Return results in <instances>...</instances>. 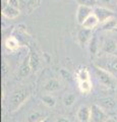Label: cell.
<instances>
[{
  "instance_id": "1",
  "label": "cell",
  "mask_w": 117,
  "mask_h": 122,
  "mask_svg": "<svg viewBox=\"0 0 117 122\" xmlns=\"http://www.w3.org/2000/svg\"><path fill=\"white\" fill-rule=\"evenodd\" d=\"M30 96H31V91L29 89H20L14 91L9 98V103H8L9 111L11 112L16 111L30 98Z\"/></svg>"
},
{
  "instance_id": "2",
  "label": "cell",
  "mask_w": 117,
  "mask_h": 122,
  "mask_svg": "<svg viewBox=\"0 0 117 122\" xmlns=\"http://www.w3.org/2000/svg\"><path fill=\"white\" fill-rule=\"evenodd\" d=\"M94 71H95L97 79L99 81L101 85H103L106 87H109V89H114L116 86V79L109 71L100 66L94 67Z\"/></svg>"
},
{
  "instance_id": "3",
  "label": "cell",
  "mask_w": 117,
  "mask_h": 122,
  "mask_svg": "<svg viewBox=\"0 0 117 122\" xmlns=\"http://www.w3.org/2000/svg\"><path fill=\"white\" fill-rule=\"evenodd\" d=\"M109 118L105 110L100 105L93 104L91 106V119L90 122H106Z\"/></svg>"
},
{
  "instance_id": "4",
  "label": "cell",
  "mask_w": 117,
  "mask_h": 122,
  "mask_svg": "<svg viewBox=\"0 0 117 122\" xmlns=\"http://www.w3.org/2000/svg\"><path fill=\"white\" fill-rule=\"evenodd\" d=\"M94 14L98 17V20L101 24H104L110 18H113L115 16V13L111 9L107 8L104 6H96L94 7Z\"/></svg>"
},
{
  "instance_id": "5",
  "label": "cell",
  "mask_w": 117,
  "mask_h": 122,
  "mask_svg": "<svg viewBox=\"0 0 117 122\" xmlns=\"http://www.w3.org/2000/svg\"><path fill=\"white\" fill-rule=\"evenodd\" d=\"M93 12H94V8H92V7L78 5L77 9H76V13H75V20H76V22L78 25H81L85 22V20Z\"/></svg>"
},
{
  "instance_id": "6",
  "label": "cell",
  "mask_w": 117,
  "mask_h": 122,
  "mask_svg": "<svg viewBox=\"0 0 117 122\" xmlns=\"http://www.w3.org/2000/svg\"><path fill=\"white\" fill-rule=\"evenodd\" d=\"M20 3L21 12L25 14H30L39 7L41 0H20Z\"/></svg>"
},
{
  "instance_id": "7",
  "label": "cell",
  "mask_w": 117,
  "mask_h": 122,
  "mask_svg": "<svg viewBox=\"0 0 117 122\" xmlns=\"http://www.w3.org/2000/svg\"><path fill=\"white\" fill-rule=\"evenodd\" d=\"M93 35H94V34H93V30H92L85 29V28L81 29L77 32V36H76L78 44H80L81 47L86 46L88 43H90V41H91V39H92Z\"/></svg>"
},
{
  "instance_id": "8",
  "label": "cell",
  "mask_w": 117,
  "mask_h": 122,
  "mask_svg": "<svg viewBox=\"0 0 117 122\" xmlns=\"http://www.w3.org/2000/svg\"><path fill=\"white\" fill-rule=\"evenodd\" d=\"M62 89V85L58 79L56 78H50L44 83L43 90L47 93H53V92H57Z\"/></svg>"
},
{
  "instance_id": "9",
  "label": "cell",
  "mask_w": 117,
  "mask_h": 122,
  "mask_svg": "<svg viewBox=\"0 0 117 122\" xmlns=\"http://www.w3.org/2000/svg\"><path fill=\"white\" fill-rule=\"evenodd\" d=\"M29 60H30V65L32 67V71H37L38 68L40 67L41 61H40V57L38 55V53L36 50H34L33 48L30 49V53H29Z\"/></svg>"
},
{
  "instance_id": "10",
  "label": "cell",
  "mask_w": 117,
  "mask_h": 122,
  "mask_svg": "<svg viewBox=\"0 0 117 122\" xmlns=\"http://www.w3.org/2000/svg\"><path fill=\"white\" fill-rule=\"evenodd\" d=\"M21 11L9 5H5L2 7V15L7 20H14L20 14Z\"/></svg>"
},
{
  "instance_id": "11",
  "label": "cell",
  "mask_w": 117,
  "mask_h": 122,
  "mask_svg": "<svg viewBox=\"0 0 117 122\" xmlns=\"http://www.w3.org/2000/svg\"><path fill=\"white\" fill-rule=\"evenodd\" d=\"M31 72H32V67L30 65V60H29V55H28L24 59V61H22L20 68H18V76L20 78L27 77V76L30 75Z\"/></svg>"
},
{
  "instance_id": "12",
  "label": "cell",
  "mask_w": 117,
  "mask_h": 122,
  "mask_svg": "<svg viewBox=\"0 0 117 122\" xmlns=\"http://www.w3.org/2000/svg\"><path fill=\"white\" fill-rule=\"evenodd\" d=\"M77 119L81 122H90L91 119V107L81 106L76 113Z\"/></svg>"
},
{
  "instance_id": "13",
  "label": "cell",
  "mask_w": 117,
  "mask_h": 122,
  "mask_svg": "<svg viewBox=\"0 0 117 122\" xmlns=\"http://www.w3.org/2000/svg\"><path fill=\"white\" fill-rule=\"evenodd\" d=\"M4 45H5V48L9 51H15L20 48V43L15 37L13 36H10L8 38H6L5 41H4Z\"/></svg>"
},
{
  "instance_id": "14",
  "label": "cell",
  "mask_w": 117,
  "mask_h": 122,
  "mask_svg": "<svg viewBox=\"0 0 117 122\" xmlns=\"http://www.w3.org/2000/svg\"><path fill=\"white\" fill-rule=\"evenodd\" d=\"M100 24V21L99 20H98V17L96 16L95 14H94V12L90 15V16L86 18V20H85V22L81 25L82 28H85V29H89V30H94L95 28H97L98 25Z\"/></svg>"
},
{
  "instance_id": "15",
  "label": "cell",
  "mask_w": 117,
  "mask_h": 122,
  "mask_svg": "<svg viewBox=\"0 0 117 122\" xmlns=\"http://www.w3.org/2000/svg\"><path fill=\"white\" fill-rule=\"evenodd\" d=\"M116 49H117V43L113 39L106 40L103 44V47H102V50L106 54H113V53H115Z\"/></svg>"
},
{
  "instance_id": "16",
  "label": "cell",
  "mask_w": 117,
  "mask_h": 122,
  "mask_svg": "<svg viewBox=\"0 0 117 122\" xmlns=\"http://www.w3.org/2000/svg\"><path fill=\"white\" fill-rule=\"evenodd\" d=\"M47 120L46 115L39 111H34L29 114L27 118V122H45Z\"/></svg>"
},
{
  "instance_id": "17",
  "label": "cell",
  "mask_w": 117,
  "mask_h": 122,
  "mask_svg": "<svg viewBox=\"0 0 117 122\" xmlns=\"http://www.w3.org/2000/svg\"><path fill=\"white\" fill-rule=\"evenodd\" d=\"M115 105H116V103L112 98H104L100 100V106L104 109L112 110L115 107Z\"/></svg>"
},
{
  "instance_id": "18",
  "label": "cell",
  "mask_w": 117,
  "mask_h": 122,
  "mask_svg": "<svg viewBox=\"0 0 117 122\" xmlns=\"http://www.w3.org/2000/svg\"><path fill=\"white\" fill-rule=\"evenodd\" d=\"M89 48H90V52L92 55L97 54L98 50H99V42H98V38L96 35H93L92 39H91L89 43Z\"/></svg>"
},
{
  "instance_id": "19",
  "label": "cell",
  "mask_w": 117,
  "mask_h": 122,
  "mask_svg": "<svg viewBox=\"0 0 117 122\" xmlns=\"http://www.w3.org/2000/svg\"><path fill=\"white\" fill-rule=\"evenodd\" d=\"M78 87H80V91L84 94H89L91 91H92L93 85L91 81H78Z\"/></svg>"
},
{
  "instance_id": "20",
  "label": "cell",
  "mask_w": 117,
  "mask_h": 122,
  "mask_svg": "<svg viewBox=\"0 0 117 122\" xmlns=\"http://www.w3.org/2000/svg\"><path fill=\"white\" fill-rule=\"evenodd\" d=\"M76 76H77L78 81H91V79H90V72H89V70H88V68H86V67H82V68H81V69L78 70Z\"/></svg>"
},
{
  "instance_id": "21",
  "label": "cell",
  "mask_w": 117,
  "mask_h": 122,
  "mask_svg": "<svg viewBox=\"0 0 117 122\" xmlns=\"http://www.w3.org/2000/svg\"><path fill=\"white\" fill-rule=\"evenodd\" d=\"M42 101L45 105H46L48 108H53V107L56 105V100L53 96L51 95H45V96L42 97Z\"/></svg>"
},
{
  "instance_id": "22",
  "label": "cell",
  "mask_w": 117,
  "mask_h": 122,
  "mask_svg": "<svg viewBox=\"0 0 117 122\" xmlns=\"http://www.w3.org/2000/svg\"><path fill=\"white\" fill-rule=\"evenodd\" d=\"M102 26H103V30H113L117 28V20L114 17L110 18V20H107L106 22L102 24Z\"/></svg>"
},
{
  "instance_id": "23",
  "label": "cell",
  "mask_w": 117,
  "mask_h": 122,
  "mask_svg": "<svg viewBox=\"0 0 117 122\" xmlns=\"http://www.w3.org/2000/svg\"><path fill=\"white\" fill-rule=\"evenodd\" d=\"M75 95L72 93H69V94H66L63 98V104L65 105L66 107H70L74 104L75 102Z\"/></svg>"
},
{
  "instance_id": "24",
  "label": "cell",
  "mask_w": 117,
  "mask_h": 122,
  "mask_svg": "<svg viewBox=\"0 0 117 122\" xmlns=\"http://www.w3.org/2000/svg\"><path fill=\"white\" fill-rule=\"evenodd\" d=\"M75 2L77 3V5H81V6H88V7H94L98 6V1L97 0H75Z\"/></svg>"
},
{
  "instance_id": "25",
  "label": "cell",
  "mask_w": 117,
  "mask_h": 122,
  "mask_svg": "<svg viewBox=\"0 0 117 122\" xmlns=\"http://www.w3.org/2000/svg\"><path fill=\"white\" fill-rule=\"evenodd\" d=\"M107 66L110 70L114 71L117 73V57H112V58H109L107 61Z\"/></svg>"
},
{
  "instance_id": "26",
  "label": "cell",
  "mask_w": 117,
  "mask_h": 122,
  "mask_svg": "<svg viewBox=\"0 0 117 122\" xmlns=\"http://www.w3.org/2000/svg\"><path fill=\"white\" fill-rule=\"evenodd\" d=\"M7 5H9V6H11V7H14V8L20 10V0H8V2H7Z\"/></svg>"
},
{
  "instance_id": "27",
  "label": "cell",
  "mask_w": 117,
  "mask_h": 122,
  "mask_svg": "<svg viewBox=\"0 0 117 122\" xmlns=\"http://www.w3.org/2000/svg\"><path fill=\"white\" fill-rule=\"evenodd\" d=\"M7 73H8V65H7L6 61L3 60L2 61V75L5 77L7 75Z\"/></svg>"
},
{
  "instance_id": "28",
  "label": "cell",
  "mask_w": 117,
  "mask_h": 122,
  "mask_svg": "<svg viewBox=\"0 0 117 122\" xmlns=\"http://www.w3.org/2000/svg\"><path fill=\"white\" fill-rule=\"evenodd\" d=\"M60 73H61L62 77H64L65 79H68V81H70L71 79V75L68 71H66L65 69H61V71H60Z\"/></svg>"
},
{
  "instance_id": "29",
  "label": "cell",
  "mask_w": 117,
  "mask_h": 122,
  "mask_svg": "<svg viewBox=\"0 0 117 122\" xmlns=\"http://www.w3.org/2000/svg\"><path fill=\"white\" fill-rule=\"evenodd\" d=\"M98 3H103V4H110L113 0H97Z\"/></svg>"
},
{
  "instance_id": "30",
  "label": "cell",
  "mask_w": 117,
  "mask_h": 122,
  "mask_svg": "<svg viewBox=\"0 0 117 122\" xmlns=\"http://www.w3.org/2000/svg\"><path fill=\"white\" fill-rule=\"evenodd\" d=\"M56 122H70V121H69V119H67L65 117H60V118H58Z\"/></svg>"
},
{
  "instance_id": "31",
  "label": "cell",
  "mask_w": 117,
  "mask_h": 122,
  "mask_svg": "<svg viewBox=\"0 0 117 122\" xmlns=\"http://www.w3.org/2000/svg\"><path fill=\"white\" fill-rule=\"evenodd\" d=\"M1 1H2V7H3V6L7 5V2H8V0H1Z\"/></svg>"
},
{
  "instance_id": "32",
  "label": "cell",
  "mask_w": 117,
  "mask_h": 122,
  "mask_svg": "<svg viewBox=\"0 0 117 122\" xmlns=\"http://www.w3.org/2000/svg\"><path fill=\"white\" fill-rule=\"evenodd\" d=\"M106 122H116V120L113 119V118H109V119H108Z\"/></svg>"
},
{
  "instance_id": "33",
  "label": "cell",
  "mask_w": 117,
  "mask_h": 122,
  "mask_svg": "<svg viewBox=\"0 0 117 122\" xmlns=\"http://www.w3.org/2000/svg\"><path fill=\"white\" fill-rule=\"evenodd\" d=\"M45 122H47V120H46V121H45Z\"/></svg>"
}]
</instances>
